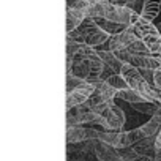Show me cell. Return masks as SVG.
Listing matches in <instances>:
<instances>
[{
    "mask_svg": "<svg viewBox=\"0 0 161 161\" xmlns=\"http://www.w3.org/2000/svg\"><path fill=\"white\" fill-rule=\"evenodd\" d=\"M108 82L117 90V92H123V90H126V89H130V86H128V82L125 80V77L120 74V73H115V74H112V76H109L108 79Z\"/></svg>",
    "mask_w": 161,
    "mask_h": 161,
    "instance_id": "cell-21",
    "label": "cell"
},
{
    "mask_svg": "<svg viewBox=\"0 0 161 161\" xmlns=\"http://www.w3.org/2000/svg\"><path fill=\"white\" fill-rule=\"evenodd\" d=\"M97 51H98V55H100V58L104 62L106 66H109V68L114 69L115 73H120V69H122V66H123V62L119 60V57H117L112 51H100V49H97Z\"/></svg>",
    "mask_w": 161,
    "mask_h": 161,
    "instance_id": "cell-11",
    "label": "cell"
},
{
    "mask_svg": "<svg viewBox=\"0 0 161 161\" xmlns=\"http://www.w3.org/2000/svg\"><path fill=\"white\" fill-rule=\"evenodd\" d=\"M156 27H158V30H159V33H161V24H158Z\"/></svg>",
    "mask_w": 161,
    "mask_h": 161,
    "instance_id": "cell-28",
    "label": "cell"
},
{
    "mask_svg": "<svg viewBox=\"0 0 161 161\" xmlns=\"http://www.w3.org/2000/svg\"><path fill=\"white\" fill-rule=\"evenodd\" d=\"M97 92V86L93 84H89V82H84L80 87L71 90L66 93V109H71V108H77L80 104H84L86 101H89V98Z\"/></svg>",
    "mask_w": 161,
    "mask_h": 161,
    "instance_id": "cell-3",
    "label": "cell"
},
{
    "mask_svg": "<svg viewBox=\"0 0 161 161\" xmlns=\"http://www.w3.org/2000/svg\"><path fill=\"white\" fill-rule=\"evenodd\" d=\"M106 117V122L103 125L104 131H122L125 122H126V117H125V112L114 103L112 108L109 109V112L104 115Z\"/></svg>",
    "mask_w": 161,
    "mask_h": 161,
    "instance_id": "cell-6",
    "label": "cell"
},
{
    "mask_svg": "<svg viewBox=\"0 0 161 161\" xmlns=\"http://www.w3.org/2000/svg\"><path fill=\"white\" fill-rule=\"evenodd\" d=\"M109 40H111V35L106 33L104 30H101V29L97 25V21L93 19V21L90 22L89 29H87V33H86V40H84V43L89 44V46H92V47H98V46L108 43Z\"/></svg>",
    "mask_w": 161,
    "mask_h": 161,
    "instance_id": "cell-7",
    "label": "cell"
},
{
    "mask_svg": "<svg viewBox=\"0 0 161 161\" xmlns=\"http://www.w3.org/2000/svg\"><path fill=\"white\" fill-rule=\"evenodd\" d=\"M133 106V109L134 111H137V112H141V114H147V115H150V117H153V115H156V112H158V109H159V103L158 101H153V103H150V101H145V103H136V104H131Z\"/></svg>",
    "mask_w": 161,
    "mask_h": 161,
    "instance_id": "cell-18",
    "label": "cell"
},
{
    "mask_svg": "<svg viewBox=\"0 0 161 161\" xmlns=\"http://www.w3.org/2000/svg\"><path fill=\"white\" fill-rule=\"evenodd\" d=\"M95 21H97V25H98L101 30H104L106 33H109L111 36H114V35L123 32V30L128 27V25H123V24H117V22L108 21V19H104V18H98V19H95Z\"/></svg>",
    "mask_w": 161,
    "mask_h": 161,
    "instance_id": "cell-14",
    "label": "cell"
},
{
    "mask_svg": "<svg viewBox=\"0 0 161 161\" xmlns=\"http://www.w3.org/2000/svg\"><path fill=\"white\" fill-rule=\"evenodd\" d=\"M120 74L125 77V80L128 82L130 89H133L137 93H141L147 101H150V103L155 101V95H153L155 89L144 79V76L141 74V71L136 66H133L131 63H123V66L120 69Z\"/></svg>",
    "mask_w": 161,
    "mask_h": 161,
    "instance_id": "cell-2",
    "label": "cell"
},
{
    "mask_svg": "<svg viewBox=\"0 0 161 161\" xmlns=\"http://www.w3.org/2000/svg\"><path fill=\"white\" fill-rule=\"evenodd\" d=\"M74 76L80 77V79H87L92 73H90V66H89V62L87 58L84 57H74V62H73V73Z\"/></svg>",
    "mask_w": 161,
    "mask_h": 161,
    "instance_id": "cell-12",
    "label": "cell"
},
{
    "mask_svg": "<svg viewBox=\"0 0 161 161\" xmlns=\"http://www.w3.org/2000/svg\"><path fill=\"white\" fill-rule=\"evenodd\" d=\"M68 161H73V159H71V158H69V159H68Z\"/></svg>",
    "mask_w": 161,
    "mask_h": 161,
    "instance_id": "cell-29",
    "label": "cell"
},
{
    "mask_svg": "<svg viewBox=\"0 0 161 161\" xmlns=\"http://www.w3.org/2000/svg\"><path fill=\"white\" fill-rule=\"evenodd\" d=\"M128 51H130L133 55H148V54H150L148 47L145 46V43H144L142 40H136L133 44H130V46H128Z\"/></svg>",
    "mask_w": 161,
    "mask_h": 161,
    "instance_id": "cell-22",
    "label": "cell"
},
{
    "mask_svg": "<svg viewBox=\"0 0 161 161\" xmlns=\"http://www.w3.org/2000/svg\"><path fill=\"white\" fill-rule=\"evenodd\" d=\"M131 27L134 29L137 38L145 43L150 54L156 55V57H161V33H159L158 27L155 24H152V21L142 18L141 13H137V11L133 16Z\"/></svg>",
    "mask_w": 161,
    "mask_h": 161,
    "instance_id": "cell-1",
    "label": "cell"
},
{
    "mask_svg": "<svg viewBox=\"0 0 161 161\" xmlns=\"http://www.w3.org/2000/svg\"><path fill=\"white\" fill-rule=\"evenodd\" d=\"M101 131H97L93 128H84V126H71L66 128V142L68 144H80V142H87L98 139Z\"/></svg>",
    "mask_w": 161,
    "mask_h": 161,
    "instance_id": "cell-4",
    "label": "cell"
},
{
    "mask_svg": "<svg viewBox=\"0 0 161 161\" xmlns=\"http://www.w3.org/2000/svg\"><path fill=\"white\" fill-rule=\"evenodd\" d=\"M145 139V134L142 131V128H133L130 131H120V144L122 147H131L134 144H137L139 141Z\"/></svg>",
    "mask_w": 161,
    "mask_h": 161,
    "instance_id": "cell-10",
    "label": "cell"
},
{
    "mask_svg": "<svg viewBox=\"0 0 161 161\" xmlns=\"http://www.w3.org/2000/svg\"><path fill=\"white\" fill-rule=\"evenodd\" d=\"M93 153H95L98 161H122L119 148H114V147H111L104 142H100L98 139H95Z\"/></svg>",
    "mask_w": 161,
    "mask_h": 161,
    "instance_id": "cell-8",
    "label": "cell"
},
{
    "mask_svg": "<svg viewBox=\"0 0 161 161\" xmlns=\"http://www.w3.org/2000/svg\"><path fill=\"white\" fill-rule=\"evenodd\" d=\"M84 82H86L84 79H80V77H77L74 74H66V93L74 90V89H77V87H80Z\"/></svg>",
    "mask_w": 161,
    "mask_h": 161,
    "instance_id": "cell-24",
    "label": "cell"
},
{
    "mask_svg": "<svg viewBox=\"0 0 161 161\" xmlns=\"http://www.w3.org/2000/svg\"><path fill=\"white\" fill-rule=\"evenodd\" d=\"M159 8H161V0H144L141 16L148 19V21H153L158 16Z\"/></svg>",
    "mask_w": 161,
    "mask_h": 161,
    "instance_id": "cell-13",
    "label": "cell"
},
{
    "mask_svg": "<svg viewBox=\"0 0 161 161\" xmlns=\"http://www.w3.org/2000/svg\"><path fill=\"white\" fill-rule=\"evenodd\" d=\"M155 141L156 137H145L142 141H139L137 144H134V150L141 155H148V153H155ZM150 156V155H148Z\"/></svg>",
    "mask_w": 161,
    "mask_h": 161,
    "instance_id": "cell-19",
    "label": "cell"
},
{
    "mask_svg": "<svg viewBox=\"0 0 161 161\" xmlns=\"http://www.w3.org/2000/svg\"><path fill=\"white\" fill-rule=\"evenodd\" d=\"M136 40H139V38H137V35H136L134 29L130 25V27H126L123 32H120V33H117V35L111 36V40L108 41V43H109V51H120V49H126V47H128L130 44H133Z\"/></svg>",
    "mask_w": 161,
    "mask_h": 161,
    "instance_id": "cell-5",
    "label": "cell"
},
{
    "mask_svg": "<svg viewBox=\"0 0 161 161\" xmlns=\"http://www.w3.org/2000/svg\"><path fill=\"white\" fill-rule=\"evenodd\" d=\"M86 18H87V14L82 10H76V8L66 7V33L74 32L86 21Z\"/></svg>",
    "mask_w": 161,
    "mask_h": 161,
    "instance_id": "cell-9",
    "label": "cell"
},
{
    "mask_svg": "<svg viewBox=\"0 0 161 161\" xmlns=\"http://www.w3.org/2000/svg\"><path fill=\"white\" fill-rule=\"evenodd\" d=\"M117 57H119V60H122L123 63H131V60H133V54L128 51V47L126 49H120V51H112Z\"/></svg>",
    "mask_w": 161,
    "mask_h": 161,
    "instance_id": "cell-25",
    "label": "cell"
},
{
    "mask_svg": "<svg viewBox=\"0 0 161 161\" xmlns=\"http://www.w3.org/2000/svg\"><path fill=\"white\" fill-rule=\"evenodd\" d=\"M106 2H109V3H112V5H117V7H128V8L137 11V10H136L137 0H106Z\"/></svg>",
    "mask_w": 161,
    "mask_h": 161,
    "instance_id": "cell-26",
    "label": "cell"
},
{
    "mask_svg": "<svg viewBox=\"0 0 161 161\" xmlns=\"http://www.w3.org/2000/svg\"><path fill=\"white\" fill-rule=\"evenodd\" d=\"M119 98H122L123 101H126V103H130V104L145 103V101H147L141 93H137V92L133 90V89H126V90H123V92H119Z\"/></svg>",
    "mask_w": 161,
    "mask_h": 161,
    "instance_id": "cell-20",
    "label": "cell"
},
{
    "mask_svg": "<svg viewBox=\"0 0 161 161\" xmlns=\"http://www.w3.org/2000/svg\"><path fill=\"white\" fill-rule=\"evenodd\" d=\"M98 141L100 142H104L114 148H122V144H120V131H101L100 136H98Z\"/></svg>",
    "mask_w": 161,
    "mask_h": 161,
    "instance_id": "cell-17",
    "label": "cell"
},
{
    "mask_svg": "<svg viewBox=\"0 0 161 161\" xmlns=\"http://www.w3.org/2000/svg\"><path fill=\"white\" fill-rule=\"evenodd\" d=\"M79 117H80V109H79V106H77V108L66 109V128L77 126V125H79Z\"/></svg>",
    "mask_w": 161,
    "mask_h": 161,
    "instance_id": "cell-23",
    "label": "cell"
},
{
    "mask_svg": "<svg viewBox=\"0 0 161 161\" xmlns=\"http://www.w3.org/2000/svg\"><path fill=\"white\" fill-rule=\"evenodd\" d=\"M153 89L161 92V69L153 71Z\"/></svg>",
    "mask_w": 161,
    "mask_h": 161,
    "instance_id": "cell-27",
    "label": "cell"
},
{
    "mask_svg": "<svg viewBox=\"0 0 161 161\" xmlns=\"http://www.w3.org/2000/svg\"><path fill=\"white\" fill-rule=\"evenodd\" d=\"M97 93L101 97L103 101H114V98L119 97V92L108 82V80H103L101 84L97 86Z\"/></svg>",
    "mask_w": 161,
    "mask_h": 161,
    "instance_id": "cell-16",
    "label": "cell"
},
{
    "mask_svg": "<svg viewBox=\"0 0 161 161\" xmlns=\"http://www.w3.org/2000/svg\"><path fill=\"white\" fill-rule=\"evenodd\" d=\"M141 128H142L145 137H156L158 133H159V130H161V115L150 117V120L145 122Z\"/></svg>",
    "mask_w": 161,
    "mask_h": 161,
    "instance_id": "cell-15",
    "label": "cell"
}]
</instances>
